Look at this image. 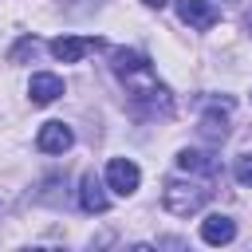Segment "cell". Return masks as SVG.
Returning a JSON list of instances; mask_svg holds the SVG:
<instances>
[{
  "label": "cell",
  "instance_id": "obj_1",
  "mask_svg": "<svg viewBox=\"0 0 252 252\" xmlns=\"http://www.w3.org/2000/svg\"><path fill=\"white\" fill-rule=\"evenodd\" d=\"M110 67H114V75L122 79L130 102H134L142 114H150V118H169V114H173V94H169V87L154 75L150 59H146L142 51L118 47V51L110 55Z\"/></svg>",
  "mask_w": 252,
  "mask_h": 252
},
{
  "label": "cell",
  "instance_id": "obj_11",
  "mask_svg": "<svg viewBox=\"0 0 252 252\" xmlns=\"http://www.w3.org/2000/svg\"><path fill=\"white\" fill-rule=\"evenodd\" d=\"M201 134H205L209 142H224L228 126H224V118H220V114H205V118H201Z\"/></svg>",
  "mask_w": 252,
  "mask_h": 252
},
{
  "label": "cell",
  "instance_id": "obj_2",
  "mask_svg": "<svg viewBox=\"0 0 252 252\" xmlns=\"http://www.w3.org/2000/svg\"><path fill=\"white\" fill-rule=\"evenodd\" d=\"M161 205H165V213H173V217H197L205 205H209V189L201 185V181H181V177H169L165 185H161Z\"/></svg>",
  "mask_w": 252,
  "mask_h": 252
},
{
  "label": "cell",
  "instance_id": "obj_14",
  "mask_svg": "<svg viewBox=\"0 0 252 252\" xmlns=\"http://www.w3.org/2000/svg\"><path fill=\"white\" fill-rule=\"evenodd\" d=\"M142 4H146V8H165L169 0H142Z\"/></svg>",
  "mask_w": 252,
  "mask_h": 252
},
{
  "label": "cell",
  "instance_id": "obj_9",
  "mask_svg": "<svg viewBox=\"0 0 252 252\" xmlns=\"http://www.w3.org/2000/svg\"><path fill=\"white\" fill-rule=\"evenodd\" d=\"M201 240L213 244V248L232 244V240H236V220H232L228 213H213V217H205V220H201Z\"/></svg>",
  "mask_w": 252,
  "mask_h": 252
},
{
  "label": "cell",
  "instance_id": "obj_15",
  "mask_svg": "<svg viewBox=\"0 0 252 252\" xmlns=\"http://www.w3.org/2000/svg\"><path fill=\"white\" fill-rule=\"evenodd\" d=\"M244 32H248V35H252V8H248V12H244Z\"/></svg>",
  "mask_w": 252,
  "mask_h": 252
},
{
  "label": "cell",
  "instance_id": "obj_12",
  "mask_svg": "<svg viewBox=\"0 0 252 252\" xmlns=\"http://www.w3.org/2000/svg\"><path fill=\"white\" fill-rule=\"evenodd\" d=\"M39 47H43V43H39L35 35H24V39H20V43L8 51V63H24V59H28V55H35Z\"/></svg>",
  "mask_w": 252,
  "mask_h": 252
},
{
  "label": "cell",
  "instance_id": "obj_4",
  "mask_svg": "<svg viewBox=\"0 0 252 252\" xmlns=\"http://www.w3.org/2000/svg\"><path fill=\"white\" fill-rule=\"evenodd\" d=\"M102 39H91V35H55L47 43V51L59 59V63H83L91 51H98Z\"/></svg>",
  "mask_w": 252,
  "mask_h": 252
},
{
  "label": "cell",
  "instance_id": "obj_10",
  "mask_svg": "<svg viewBox=\"0 0 252 252\" xmlns=\"http://www.w3.org/2000/svg\"><path fill=\"white\" fill-rule=\"evenodd\" d=\"M177 169H185V173H201V177H213V173H217V161H213L205 150H181V154H177Z\"/></svg>",
  "mask_w": 252,
  "mask_h": 252
},
{
  "label": "cell",
  "instance_id": "obj_13",
  "mask_svg": "<svg viewBox=\"0 0 252 252\" xmlns=\"http://www.w3.org/2000/svg\"><path fill=\"white\" fill-rule=\"evenodd\" d=\"M232 177H236L240 185H252V150H248V154H240V158L232 161Z\"/></svg>",
  "mask_w": 252,
  "mask_h": 252
},
{
  "label": "cell",
  "instance_id": "obj_6",
  "mask_svg": "<svg viewBox=\"0 0 252 252\" xmlns=\"http://www.w3.org/2000/svg\"><path fill=\"white\" fill-rule=\"evenodd\" d=\"M71 146H75V130H71L67 122H59V118L43 122L39 134H35V150H39V154H63V150H71Z\"/></svg>",
  "mask_w": 252,
  "mask_h": 252
},
{
  "label": "cell",
  "instance_id": "obj_3",
  "mask_svg": "<svg viewBox=\"0 0 252 252\" xmlns=\"http://www.w3.org/2000/svg\"><path fill=\"white\" fill-rule=\"evenodd\" d=\"M102 177H106V189H110L114 197H130V193L142 185V169H138L130 158H110Z\"/></svg>",
  "mask_w": 252,
  "mask_h": 252
},
{
  "label": "cell",
  "instance_id": "obj_8",
  "mask_svg": "<svg viewBox=\"0 0 252 252\" xmlns=\"http://www.w3.org/2000/svg\"><path fill=\"white\" fill-rule=\"evenodd\" d=\"M59 94H63V79H59V75H51V71H35V75H32V83H28L32 106H51Z\"/></svg>",
  "mask_w": 252,
  "mask_h": 252
},
{
  "label": "cell",
  "instance_id": "obj_7",
  "mask_svg": "<svg viewBox=\"0 0 252 252\" xmlns=\"http://www.w3.org/2000/svg\"><path fill=\"white\" fill-rule=\"evenodd\" d=\"M79 209H83V213H106V209H110L106 177H98V173H83V181H79Z\"/></svg>",
  "mask_w": 252,
  "mask_h": 252
},
{
  "label": "cell",
  "instance_id": "obj_5",
  "mask_svg": "<svg viewBox=\"0 0 252 252\" xmlns=\"http://www.w3.org/2000/svg\"><path fill=\"white\" fill-rule=\"evenodd\" d=\"M173 8H177V20L185 28H193V32H209L220 20V12H217L213 0H173Z\"/></svg>",
  "mask_w": 252,
  "mask_h": 252
}]
</instances>
